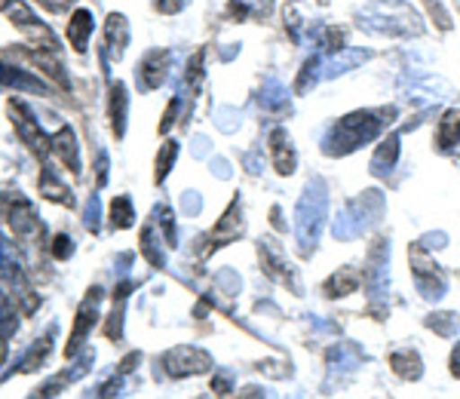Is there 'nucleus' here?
Returning a JSON list of instances; mask_svg holds the SVG:
<instances>
[{
  "mask_svg": "<svg viewBox=\"0 0 460 399\" xmlns=\"http://www.w3.org/2000/svg\"><path fill=\"white\" fill-rule=\"evenodd\" d=\"M390 366L399 378H420V357L411 350H402V353H393L390 357Z\"/></svg>",
  "mask_w": 460,
  "mask_h": 399,
  "instance_id": "nucleus-21",
  "label": "nucleus"
},
{
  "mask_svg": "<svg viewBox=\"0 0 460 399\" xmlns=\"http://www.w3.org/2000/svg\"><path fill=\"white\" fill-rule=\"evenodd\" d=\"M6 111H10L13 127H16L19 138L25 142L28 151H31L34 157L40 160V164H47V157L53 154V136H47V132H43V127L37 123V117L31 114V108H28L25 102L10 99V105H6Z\"/></svg>",
  "mask_w": 460,
  "mask_h": 399,
  "instance_id": "nucleus-2",
  "label": "nucleus"
},
{
  "mask_svg": "<svg viewBox=\"0 0 460 399\" xmlns=\"http://www.w3.org/2000/svg\"><path fill=\"white\" fill-rule=\"evenodd\" d=\"M129 292H132L129 283H123L114 289V310H111V320L105 326V335L111 338V341H120V335H123V310H126V298H129Z\"/></svg>",
  "mask_w": 460,
  "mask_h": 399,
  "instance_id": "nucleus-18",
  "label": "nucleus"
},
{
  "mask_svg": "<svg viewBox=\"0 0 460 399\" xmlns=\"http://www.w3.org/2000/svg\"><path fill=\"white\" fill-rule=\"evenodd\" d=\"M175 157H178V142H166L160 147V154H157V173H154V182L163 184L166 182V175L172 173V166H175Z\"/></svg>",
  "mask_w": 460,
  "mask_h": 399,
  "instance_id": "nucleus-22",
  "label": "nucleus"
},
{
  "mask_svg": "<svg viewBox=\"0 0 460 399\" xmlns=\"http://www.w3.org/2000/svg\"><path fill=\"white\" fill-rule=\"evenodd\" d=\"M95 173H99V184L108 182V154L105 151L99 154V169H95Z\"/></svg>",
  "mask_w": 460,
  "mask_h": 399,
  "instance_id": "nucleus-29",
  "label": "nucleus"
},
{
  "mask_svg": "<svg viewBox=\"0 0 460 399\" xmlns=\"http://www.w3.org/2000/svg\"><path fill=\"white\" fill-rule=\"evenodd\" d=\"M102 298H105V292H102L99 286H93V289L84 295V301H80V307H77V316H74L68 344H65V357H77L80 347L86 344V338L93 335L95 323H99V314H102Z\"/></svg>",
  "mask_w": 460,
  "mask_h": 399,
  "instance_id": "nucleus-3",
  "label": "nucleus"
},
{
  "mask_svg": "<svg viewBox=\"0 0 460 399\" xmlns=\"http://www.w3.org/2000/svg\"><path fill=\"white\" fill-rule=\"evenodd\" d=\"M451 375H457L460 378V344L455 347V353H451Z\"/></svg>",
  "mask_w": 460,
  "mask_h": 399,
  "instance_id": "nucleus-30",
  "label": "nucleus"
},
{
  "mask_svg": "<svg viewBox=\"0 0 460 399\" xmlns=\"http://www.w3.org/2000/svg\"><path fill=\"white\" fill-rule=\"evenodd\" d=\"M10 225H13V231H16L19 240H25V243L40 240V236L47 234V227H43L37 209L28 203L25 197H19V200H13V203H10Z\"/></svg>",
  "mask_w": 460,
  "mask_h": 399,
  "instance_id": "nucleus-6",
  "label": "nucleus"
},
{
  "mask_svg": "<svg viewBox=\"0 0 460 399\" xmlns=\"http://www.w3.org/2000/svg\"><path fill=\"white\" fill-rule=\"evenodd\" d=\"M93 28H95V19L89 10H74L71 19H68V43L74 53H86L89 49V40H93Z\"/></svg>",
  "mask_w": 460,
  "mask_h": 399,
  "instance_id": "nucleus-13",
  "label": "nucleus"
},
{
  "mask_svg": "<svg viewBox=\"0 0 460 399\" xmlns=\"http://www.w3.org/2000/svg\"><path fill=\"white\" fill-rule=\"evenodd\" d=\"M142 255L154 264V268H160V264H163L160 243H157V236H154V227L151 225H147L145 231H142Z\"/></svg>",
  "mask_w": 460,
  "mask_h": 399,
  "instance_id": "nucleus-24",
  "label": "nucleus"
},
{
  "mask_svg": "<svg viewBox=\"0 0 460 399\" xmlns=\"http://www.w3.org/2000/svg\"><path fill=\"white\" fill-rule=\"evenodd\" d=\"M40 194L47 200H53L58 206H74V191L58 179V173L53 166L43 164V173H40Z\"/></svg>",
  "mask_w": 460,
  "mask_h": 399,
  "instance_id": "nucleus-16",
  "label": "nucleus"
},
{
  "mask_svg": "<svg viewBox=\"0 0 460 399\" xmlns=\"http://www.w3.org/2000/svg\"><path fill=\"white\" fill-rule=\"evenodd\" d=\"M169 68V53L166 49H151L147 56H142V62H138L136 68V84L142 93H154L160 90L163 84H166V71Z\"/></svg>",
  "mask_w": 460,
  "mask_h": 399,
  "instance_id": "nucleus-7",
  "label": "nucleus"
},
{
  "mask_svg": "<svg viewBox=\"0 0 460 399\" xmlns=\"http://www.w3.org/2000/svg\"><path fill=\"white\" fill-rule=\"evenodd\" d=\"M270 154H273V166H277L279 175L295 173V154H292V142L283 129H277L270 136Z\"/></svg>",
  "mask_w": 460,
  "mask_h": 399,
  "instance_id": "nucleus-17",
  "label": "nucleus"
},
{
  "mask_svg": "<svg viewBox=\"0 0 460 399\" xmlns=\"http://www.w3.org/2000/svg\"><path fill=\"white\" fill-rule=\"evenodd\" d=\"M19 332V307L13 305V295L0 289V338L10 341Z\"/></svg>",
  "mask_w": 460,
  "mask_h": 399,
  "instance_id": "nucleus-19",
  "label": "nucleus"
},
{
  "mask_svg": "<svg viewBox=\"0 0 460 399\" xmlns=\"http://www.w3.org/2000/svg\"><path fill=\"white\" fill-rule=\"evenodd\" d=\"M163 368L169 378H188V375H203L212 368V357L199 347L181 344L172 347L169 353H163Z\"/></svg>",
  "mask_w": 460,
  "mask_h": 399,
  "instance_id": "nucleus-4",
  "label": "nucleus"
},
{
  "mask_svg": "<svg viewBox=\"0 0 460 399\" xmlns=\"http://www.w3.org/2000/svg\"><path fill=\"white\" fill-rule=\"evenodd\" d=\"M25 56L31 58V62L40 68L43 74H47L49 80H56L62 90H71V80L68 74H65V65L62 58H58V49H47V47H28Z\"/></svg>",
  "mask_w": 460,
  "mask_h": 399,
  "instance_id": "nucleus-9",
  "label": "nucleus"
},
{
  "mask_svg": "<svg viewBox=\"0 0 460 399\" xmlns=\"http://www.w3.org/2000/svg\"><path fill=\"white\" fill-rule=\"evenodd\" d=\"M240 234H243V206H240V200H234V203L227 206L225 216H221L218 225H215V231H212V246H215V249H218V246H227V243H234Z\"/></svg>",
  "mask_w": 460,
  "mask_h": 399,
  "instance_id": "nucleus-12",
  "label": "nucleus"
},
{
  "mask_svg": "<svg viewBox=\"0 0 460 399\" xmlns=\"http://www.w3.org/2000/svg\"><path fill=\"white\" fill-rule=\"evenodd\" d=\"M126 47H129V22L123 13H111L105 22V56L120 62Z\"/></svg>",
  "mask_w": 460,
  "mask_h": 399,
  "instance_id": "nucleus-10",
  "label": "nucleus"
},
{
  "mask_svg": "<svg viewBox=\"0 0 460 399\" xmlns=\"http://www.w3.org/2000/svg\"><path fill=\"white\" fill-rule=\"evenodd\" d=\"M37 4H40L47 13H68L74 0H37Z\"/></svg>",
  "mask_w": 460,
  "mask_h": 399,
  "instance_id": "nucleus-27",
  "label": "nucleus"
},
{
  "mask_svg": "<svg viewBox=\"0 0 460 399\" xmlns=\"http://www.w3.org/2000/svg\"><path fill=\"white\" fill-rule=\"evenodd\" d=\"M53 338H56V329H49V335L47 338H37V341L28 347L25 353H22V359L16 363V368H13L10 375H16V372H34V368H40L43 363H47V357H49V350H53Z\"/></svg>",
  "mask_w": 460,
  "mask_h": 399,
  "instance_id": "nucleus-15",
  "label": "nucleus"
},
{
  "mask_svg": "<svg viewBox=\"0 0 460 399\" xmlns=\"http://www.w3.org/2000/svg\"><path fill=\"white\" fill-rule=\"evenodd\" d=\"M0 90H19V93L47 95L49 86L43 84L34 71L16 68V65H10V62H0Z\"/></svg>",
  "mask_w": 460,
  "mask_h": 399,
  "instance_id": "nucleus-8",
  "label": "nucleus"
},
{
  "mask_svg": "<svg viewBox=\"0 0 460 399\" xmlns=\"http://www.w3.org/2000/svg\"><path fill=\"white\" fill-rule=\"evenodd\" d=\"M126 111H129V95H126V84L117 80L111 86V99H108V120L117 138L126 136Z\"/></svg>",
  "mask_w": 460,
  "mask_h": 399,
  "instance_id": "nucleus-14",
  "label": "nucleus"
},
{
  "mask_svg": "<svg viewBox=\"0 0 460 399\" xmlns=\"http://www.w3.org/2000/svg\"><path fill=\"white\" fill-rule=\"evenodd\" d=\"M84 225H86V231H99V225H102V209H99V197H89V203H86V212H84Z\"/></svg>",
  "mask_w": 460,
  "mask_h": 399,
  "instance_id": "nucleus-25",
  "label": "nucleus"
},
{
  "mask_svg": "<svg viewBox=\"0 0 460 399\" xmlns=\"http://www.w3.org/2000/svg\"><path fill=\"white\" fill-rule=\"evenodd\" d=\"M4 353H6V341L0 338V363H4Z\"/></svg>",
  "mask_w": 460,
  "mask_h": 399,
  "instance_id": "nucleus-31",
  "label": "nucleus"
},
{
  "mask_svg": "<svg viewBox=\"0 0 460 399\" xmlns=\"http://www.w3.org/2000/svg\"><path fill=\"white\" fill-rule=\"evenodd\" d=\"M356 286H359V277H356V270H341V277L335 273V277L329 279V295H335V289H341L338 295H350V292H356Z\"/></svg>",
  "mask_w": 460,
  "mask_h": 399,
  "instance_id": "nucleus-23",
  "label": "nucleus"
},
{
  "mask_svg": "<svg viewBox=\"0 0 460 399\" xmlns=\"http://www.w3.org/2000/svg\"><path fill=\"white\" fill-rule=\"evenodd\" d=\"M53 154L58 160H62V166L68 169V173L80 175L84 169H80V145H77V136H74L71 127H58L56 136H53Z\"/></svg>",
  "mask_w": 460,
  "mask_h": 399,
  "instance_id": "nucleus-11",
  "label": "nucleus"
},
{
  "mask_svg": "<svg viewBox=\"0 0 460 399\" xmlns=\"http://www.w3.org/2000/svg\"><path fill=\"white\" fill-rule=\"evenodd\" d=\"M53 255H56V262H68L74 255V240L68 234H58L53 240Z\"/></svg>",
  "mask_w": 460,
  "mask_h": 399,
  "instance_id": "nucleus-26",
  "label": "nucleus"
},
{
  "mask_svg": "<svg viewBox=\"0 0 460 399\" xmlns=\"http://www.w3.org/2000/svg\"><path fill=\"white\" fill-rule=\"evenodd\" d=\"M132 221H136L132 200L123 194L111 200V227H114V231H126V227H132Z\"/></svg>",
  "mask_w": 460,
  "mask_h": 399,
  "instance_id": "nucleus-20",
  "label": "nucleus"
},
{
  "mask_svg": "<svg viewBox=\"0 0 460 399\" xmlns=\"http://www.w3.org/2000/svg\"><path fill=\"white\" fill-rule=\"evenodd\" d=\"M0 279L13 286V295H16V298L25 295V298L31 301V307L37 305V298L31 295V286H28V279H25V270H22L16 246H13L10 240H4V236H0Z\"/></svg>",
  "mask_w": 460,
  "mask_h": 399,
  "instance_id": "nucleus-5",
  "label": "nucleus"
},
{
  "mask_svg": "<svg viewBox=\"0 0 460 399\" xmlns=\"http://www.w3.org/2000/svg\"><path fill=\"white\" fill-rule=\"evenodd\" d=\"M184 4H188V0H157V10L166 13V16H172V13L184 10Z\"/></svg>",
  "mask_w": 460,
  "mask_h": 399,
  "instance_id": "nucleus-28",
  "label": "nucleus"
},
{
  "mask_svg": "<svg viewBox=\"0 0 460 399\" xmlns=\"http://www.w3.org/2000/svg\"><path fill=\"white\" fill-rule=\"evenodd\" d=\"M0 13L10 19L13 28H19L34 47H47V49H58L56 34L49 31L47 22H40V16L25 4V0H0Z\"/></svg>",
  "mask_w": 460,
  "mask_h": 399,
  "instance_id": "nucleus-1",
  "label": "nucleus"
}]
</instances>
